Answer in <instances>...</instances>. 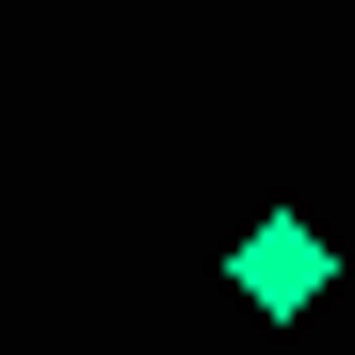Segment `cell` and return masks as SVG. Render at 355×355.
<instances>
[{"mask_svg": "<svg viewBox=\"0 0 355 355\" xmlns=\"http://www.w3.org/2000/svg\"><path fill=\"white\" fill-rule=\"evenodd\" d=\"M226 275H243V307H323V291H339V243H323V226L307 210H275V226H243V243H226Z\"/></svg>", "mask_w": 355, "mask_h": 355, "instance_id": "cell-1", "label": "cell"}]
</instances>
